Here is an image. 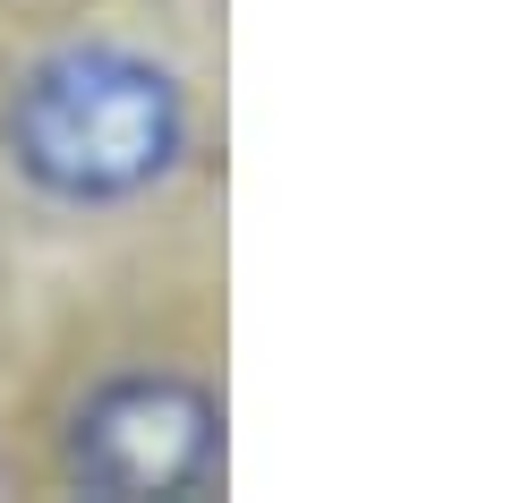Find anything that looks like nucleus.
<instances>
[{
  "label": "nucleus",
  "instance_id": "obj_1",
  "mask_svg": "<svg viewBox=\"0 0 512 503\" xmlns=\"http://www.w3.org/2000/svg\"><path fill=\"white\" fill-rule=\"evenodd\" d=\"M9 154L43 197L120 205L180 171L188 103L137 52H111V43L52 52L43 69H26L18 103H9Z\"/></svg>",
  "mask_w": 512,
  "mask_h": 503
},
{
  "label": "nucleus",
  "instance_id": "obj_2",
  "mask_svg": "<svg viewBox=\"0 0 512 503\" xmlns=\"http://www.w3.org/2000/svg\"><path fill=\"white\" fill-rule=\"evenodd\" d=\"M222 469V410L188 376H120L77 410L69 478L94 495H197Z\"/></svg>",
  "mask_w": 512,
  "mask_h": 503
}]
</instances>
